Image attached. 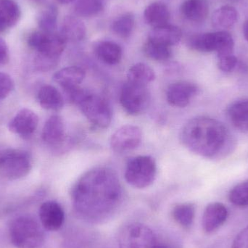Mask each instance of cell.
Here are the masks:
<instances>
[{"label": "cell", "mask_w": 248, "mask_h": 248, "mask_svg": "<svg viewBox=\"0 0 248 248\" xmlns=\"http://www.w3.org/2000/svg\"><path fill=\"white\" fill-rule=\"evenodd\" d=\"M77 214L85 221L100 223L108 219L119 208L122 189L111 170L99 168L83 175L71 192Z\"/></svg>", "instance_id": "cell-1"}, {"label": "cell", "mask_w": 248, "mask_h": 248, "mask_svg": "<svg viewBox=\"0 0 248 248\" xmlns=\"http://www.w3.org/2000/svg\"><path fill=\"white\" fill-rule=\"evenodd\" d=\"M230 136L227 127L217 119L198 116L188 121L182 127L180 140L192 153L214 158L230 148Z\"/></svg>", "instance_id": "cell-2"}, {"label": "cell", "mask_w": 248, "mask_h": 248, "mask_svg": "<svg viewBox=\"0 0 248 248\" xmlns=\"http://www.w3.org/2000/svg\"><path fill=\"white\" fill-rule=\"evenodd\" d=\"M9 236L16 248H39L45 243V235L39 223L30 217H20L12 221Z\"/></svg>", "instance_id": "cell-3"}, {"label": "cell", "mask_w": 248, "mask_h": 248, "mask_svg": "<svg viewBox=\"0 0 248 248\" xmlns=\"http://www.w3.org/2000/svg\"><path fill=\"white\" fill-rule=\"evenodd\" d=\"M74 104L79 107L87 120L94 126L106 128L113 118L111 108L106 99L82 89Z\"/></svg>", "instance_id": "cell-4"}, {"label": "cell", "mask_w": 248, "mask_h": 248, "mask_svg": "<svg viewBox=\"0 0 248 248\" xmlns=\"http://www.w3.org/2000/svg\"><path fill=\"white\" fill-rule=\"evenodd\" d=\"M157 174V166L153 157L140 155L127 163L125 179L128 185L137 189L148 187L154 182Z\"/></svg>", "instance_id": "cell-5"}, {"label": "cell", "mask_w": 248, "mask_h": 248, "mask_svg": "<svg viewBox=\"0 0 248 248\" xmlns=\"http://www.w3.org/2000/svg\"><path fill=\"white\" fill-rule=\"evenodd\" d=\"M32 169V159L27 152L19 150L0 151V176L16 180L27 176Z\"/></svg>", "instance_id": "cell-6"}, {"label": "cell", "mask_w": 248, "mask_h": 248, "mask_svg": "<svg viewBox=\"0 0 248 248\" xmlns=\"http://www.w3.org/2000/svg\"><path fill=\"white\" fill-rule=\"evenodd\" d=\"M27 42L29 46L36 51V55L57 60L60 59L67 43L61 33L41 30L31 33Z\"/></svg>", "instance_id": "cell-7"}, {"label": "cell", "mask_w": 248, "mask_h": 248, "mask_svg": "<svg viewBox=\"0 0 248 248\" xmlns=\"http://www.w3.org/2000/svg\"><path fill=\"white\" fill-rule=\"evenodd\" d=\"M121 104L124 110L131 116H137L145 111L150 103V93L145 86L131 84L127 81L121 92Z\"/></svg>", "instance_id": "cell-8"}, {"label": "cell", "mask_w": 248, "mask_h": 248, "mask_svg": "<svg viewBox=\"0 0 248 248\" xmlns=\"http://www.w3.org/2000/svg\"><path fill=\"white\" fill-rule=\"evenodd\" d=\"M155 233L142 224H131L122 232L119 240L120 248H153L157 243Z\"/></svg>", "instance_id": "cell-9"}, {"label": "cell", "mask_w": 248, "mask_h": 248, "mask_svg": "<svg viewBox=\"0 0 248 248\" xmlns=\"http://www.w3.org/2000/svg\"><path fill=\"white\" fill-rule=\"evenodd\" d=\"M142 132L137 125H125L112 134L110 147L117 153H128L140 146Z\"/></svg>", "instance_id": "cell-10"}, {"label": "cell", "mask_w": 248, "mask_h": 248, "mask_svg": "<svg viewBox=\"0 0 248 248\" xmlns=\"http://www.w3.org/2000/svg\"><path fill=\"white\" fill-rule=\"evenodd\" d=\"M39 124V117L30 109L23 108L10 120L8 128L12 133L22 138L28 139L33 135Z\"/></svg>", "instance_id": "cell-11"}, {"label": "cell", "mask_w": 248, "mask_h": 248, "mask_svg": "<svg viewBox=\"0 0 248 248\" xmlns=\"http://www.w3.org/2000/svg\"><path fill=\"white\" fill-rule=\"evenodd\" d=\"M199 91L198 86L189 81H178L170 84L166 91V99L170 106L185 108Z\"/></svg>", "instance_id": "cell-12"}, {"label": "cell", "mask_w": 248, "mask_h": 248, "mask_svg": "<svg viewBox=\"0 0 248 248\" xmlns=\"http://www.w3.org/2000/svg\"><path fill=\"white\" fill-rule=\"evenodd\" d=\"M39 215L42 227L47 231H58L65 221L63 208L56 201H46L42 203L39 208Z\"/></svg>", "instance_id": "cell-13"}, {"label": "cell", "mask_w": 248, "mask_h": 248, "mask_svg": "<svg viewBox=\"0 0 248 248\" xmlns=\"http://www.w3.org/2000/svg\"><path fill=\"white\" fill-rule=\"evenodd\" d=\"M228 210L221 202H212L208 204L203 212L202 227L204 232L211 234L217 231L227 221Z\"/></svg>", "instance_id": "cell-14"}, {"label": "cell", "mask_w": 248, "mask_h": 248, "mask_svg": "<svg viewBox=\"0 0 248 248\" xmlns=\"http://www.w3.org/2000/svg\"><path fill=\"white\" fill-rule=\"evenodd\" d=\"M42 138L44 142L52 147H58L65 141V124L61 116L54 115L48 119L42 129Z\"/></svg>", "instance_id": "cell-15"}, {"label": "cell", "mask_w": 248, "mask_h": 248, "mask_svg": "<svg viewBox=\"0 0 248 248\" xmlns=\"http://www.w3.org/2000/svg\"><path fill=\"white\" fill-rule=\"evenodd\" d=\"M85 78V71L78 66H68L55 73L54 81L58 83L64 91L79 87Z\"/></svg>", "instance_id": "cell-16"}, {"label": "cell", "mask_w": 248, "mask_h": 248, "mask_svg": "<svg viewBox=\"0 0 248 248\" xmlns=\"http://www.w3.org/2000/svg\"><path fill=\"white\" fill-rule=\"evenodd\" d=\"M182 37V32L180 28L174 25L166 24L152 29L147 39L170 47L177 45Z\"/></svg>", "instance_id": "cell-17"}, {"label": "cell", "mask_w": 248, "mask_h": 248, "mask_svg": "<svg viewBox=\"0 0 248 248\" xmlns=\"http://www.w3.org/2000/svg\"><path fill=\"white\" fill-rule=\"evenodd\" d=\"M60 33L67 42H81L87 34V27L79 17L68 16L62 21Z\"/></svg>", "instance_id": "cell-18"}, {"label": "cell", "mask_w": 248, "mask_h": 248, "mask_svg": "<svg viewBox=\"0 0 248 248\" xmlns=\"http://www.w3.org/2000/svg\"><path fill=\"white\" fill-rule=\"evenodd\" d=\"M144 18L146 23L154 28L160 27L169 24L170 11L169 7L162 1H154L149 4L144 11Z\"/></svg>", "instance_id": "cell-19"}, {"label": "cell", "mask_w": 248, "mask_h": 248, "mask_svg": "<svg viewBox=\"0 0 248 248\" xmlns=\"http://www.w3.org/2000/svg\"><path fill=\"white\" fill-rule=\"evenodd\" d=\"M20 16V7L15 0H0V34L17 25Z\"/></svg>", "instance_id": "cell-20"}, {"label": "cell", "mask_w": 248, "mask_h": 248, "mask_svg": "<svg viewBox=\"0 0 248 248\" xmlns=\"http://www.w3.org/2000/svg\"><path fill=\"white\" fill-rule=\"evenodd\" d=\"M94 53L100 61L110 65L119 63L123 55L120 45L111 41L97 42L94 46Z\"/></svg>", "instance_id": "cell-21"}, {"label": "cell", "mask_w": 248, "mask_h": 248, "mask_svg": "<svg viewBox=\"0 0 248 248\" xmlns=\"http://www.w3.org/2000/svg\"><path fill=\"white\" fill-rule=\"evenodd\" d=\"M181 13L189 21L201 23L209 14V4L207 0H185L181 5Z\"/></svg>", "instance_id": "cell-22"}, {"label": "cell", "mask_w": 248, "mask_h": 248, "mask_svg": "<svg viewBox=\"0 0 248 248\" xmlns=\"http://www.w3.org/2000/svg\"><path fill=\"white\" fill-rule=\"evenodd\" d=\"M37 100L41 107L45 110L59 111L63 108V97L53 86L41 87L38 92Z\"/></svg>", "instance_id": "cell-23"}, {"label": "cell", "mask_w": 248, "mask_h": 248, "mask_svg": "<svg viewBox=\"0 0 248 248\" xmlns=\"http://www.w3.org/2000/svg\"><path fill=\"white\" fill-rule=\"evenodd\" d=\"M230 122L240 132L248 131V99L234 102L228 108Z\"/></svg>", "instance_id": "cell-24"}, {"label": "cell", "mask_w": 248, "mask_h": 248, "mask_svg": "<svg viewBox=\"0 0 248 248\" xmlns=\"http://www.w3.org/2000/svg\"><path fill=\"white\" fill-rule=\"evenodd\" d=\"M237 10L232 6L224 5L217 9L211 17L212 26L216 29L226 31L231 29L238 20Z\"/></svg>", "instance_id": "cell-25"}, {"label": "cell", "mask_w": 248, "mask_h": 248, "mask_svg": "<svg viewBox=\"0 0 248 248\" xmlns=\"http://www.w3.org/2000/svg\"><path fill=\"white\" fill-rule=\"evenodd\" d=\"M155 78V74L153 68L143 62L132 65L127 73V81L138 85L147 87Z\"/></svg>", "instance_id": "cell-26"}, {"label": "cell", "mask_w": 248, "mask_h": 248, "mask_svg": "<svg viewBox=\"0 0 248 248\" xmlns=\"http://www.w3.org/2000/svg\"><path fill=\"white\" fill-rule=\"evenodd\" d=\"M188 46L193 50L199 52H216L217 47V35L216 32L200 33L192 36L188 40Z\"/></svg>", "instance_id": "cell-27"}, {"label": "cell", "mask_w": 248, "mask_h": 248, "mask_svg": "<svg viewBox=\"0 0 248 248\" xmlns=\"http://www.w3.org/2000/svg\"><path fill=\"white\" fill-rule=\"evenodd\" d=\"M58 9L54 4L44 7L37 17V23L41 31L55 32L58 26Z\"/></svg>", "instance_id": "cell-28"}, {"label": "cell", "mask_w": 248, "mask_h": 248, "mask_svg": "<svg viewBox=\"0 0 248 248\" xmlns=\"http://www.w3.org/2000/svg\"><path fill=\"white\" fill-rule=\"evenodd\" d=\"M195 216V205L189 202L178 204L172 211L173 219L184 228H189L192 225Z\"/></svg>", "instance_id": "cell-29"}, {"label": "cell", "mask_w": 248, "mask_h": 248, "mask_svg": "<svg viewBox=\"0 0 248 248\" xmlns=\"http://www.w3.org/2000/svg\"><path fill=\"white\" fill-rule=\"evenodd\" d=\"M135 26V17L131 13H125L118 17L111 25V30L119 37L128 38Z\"/></svg>", "instance_id": "cell-30"}, {"label": "cell", "mask_w": 248, "mask_h": 248, "mask_svg": "<svg viewBox=\"0 0 248 248\" xmlns=\"http://www.w3.org/2000/svg\"><path fill=\"white\" fill-rule=\"evenodd\" d=\"M104 7L103 0H76L74 10L78 16L90 17L101 13Z\"/></svg>", "instance_id": "cell-31"}, {"label": "cell", "mask_w": 248, "mask_h": 248, "mask_svg": "<svg viewBox=\"0 0 248 248\" xmlns=\"http://www.w3.org/2000/svg\"><path fill=\"white\" fill-rule=\"evenodd\" d=\"M144 51L148 58L156 61H168L172 55L170 46L153 42L150 39H147L144 44Z\"/></svg>", "instance_id": "cell-32"}, {"label": "cell", "mask_w": 248, "mask_h": 248, "mask_svg": "<svg viewBox=\"0 0 248 248\" xmlns=\"http://www.w3.org/2000/svg\"><path fill=\"white\" fill-rule=\"evenodd\" d=\"M217 47L216 52L218 57L234 54V42L232 36L227 31L216 32Z\"/></svg>", "instance_id": "cell-33"}, {"label": "cell", "mask_w": 248, "mask_h": 248, "mask_svg": "<svg viewBox=\"0 0 248 248\" xmlns=\"http://www.w3.org/2000/svg\"><path fill=\"white\" fill-rule=\"evenodd\" d=\"M229 200L236 206L248 207V180L234 186L229 194Z\"/></svg>", "instance_id": "cell-34"}, {"label": "cell", "mask_w": 248, "mask_h": 248, "mask_svg": "<svg viewBox=\"0 0 248 248\" xmlns=\"http://www.w3.org/2000/svg\"><path fill=\"white\" fill-rule=\"evenodd\" d=\"M14 89L13 78L5 73L0 72V100H4Z\"/></svg>", "instance_id": "cell-35"}, {"label": "cell", "mask_w": 248, "mask_h": 248, "mask_svg": "<svg viewBox=\"0 0 248 248\" xmlns=\"http://www.w3.org/2000/svg\"><path fill=\"white\" fill-rule=\"evenodd\" d=\"M237 64V58L234 54L218 57V67L224 72H231Z\"/></svg>", "instance_id": "cell-36"}, {"label": "cell", "mask_w": 248, "mask_h": 248, "mask_svg": "<svg viewBox=\"0 0 248 248\" xmlns=\"http://www.w3.org/2000/svg\"><path fill=\"white\" fill-rule=\"evenodd\" d=\"M232 248H248V226L236 236Z\"/></svg>", "instance_id": "cell-37"}, {"label": "cell", "mask_w": 248, "mask_h": 248, "mask_svg": "<svg viewBox=\"0 0 248 248\" xmlns=\"http://www.w3.org/2000/svg\"><path fill=\"white\" fill-rule=\"evenodd\" d=\"M10 61L8 46L3 39H0V66L7 64Z\"/></svg>", "instance_id": "cell-38"}, {"label": "cell", "mask_w": 248, "mask_h": 248, "mask_svg": "<svg viewBox=\"0 0 248 248\" xmlns=\"http://www.w3.org/2000/svg\"><path fill=\"white\" fill-rule=\"evenodd\" d=\"M153 248H176L171 245L166 244V243H160L157 242Z\"/></svg>", "instance_id": "cell-39"}, {"label": "cell", "mask_w": 248, "mask_h": 248, "mask_svg": "<svg viewBox=\"0 0 248 248\" xmlns=\"http://www.w3.org/2000/svg\"><path fill=\"white\" fill-rule=\"evenodd\" d=\"M243 34H244L245 39L248 42V20H246L243 25Z\"/></svg>", "instance_id": "cell-40"}, {"label": "cell", "mask_w": 248, "mask_h": 248, "mask_svg": "<svg viewBox=\"0 0 248 248\" xmlns=\"http://www.w3.org/2000/svg\"><path fill=\"white\" fill-rule=\"evenodd\" d=\"M56 1L59 2L60 4H68L73 2V1H76V0H56Z\"/></svg>", "instance_id": "cell-41"}, {"label": "cell", "mask_w": 248, "mask_h": 248, "mask_svg": "<svg viewBox=\"0 0 248 248\" xmlns=\"http://www.w3.org/2000/svg\"><path fill=\"white\" fill-rule=\"evenodd\" d=\"M32 1H35V2H39V1H42V0H32Z\"/></svg>", "instance_id": "cell-42"}, {"label": "cell", "mask_w": 248, "mask_h": 248, "mask_svg": "<svg viewBox=\"0 0 248 248\" xmlns=\"http://www.w3.org/2000/svg\"><path fill=\"white\" fill-rule=\"evenodd\" d=\"M230 1H239V0H230Z\"/></svg>", "instance_id": "cell-43"}]
</instances>
